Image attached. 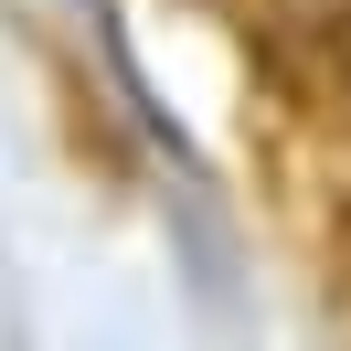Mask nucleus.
Listing matches in <instances>:
<instances>
[{"label": "nucleus", "instance_id": "nucleus-1", "mask_svg": "<svg viewBox=\"0 0 351 351\" xmlns=\"http://www.w3.org/2000/svg\"><path fill=\"white\" fill-rule=\"evenodd\" d=\"M341 64H351V11H341Z\"/></svg>", "mask_w": 351, "mask_h": 351}]
</instances>
